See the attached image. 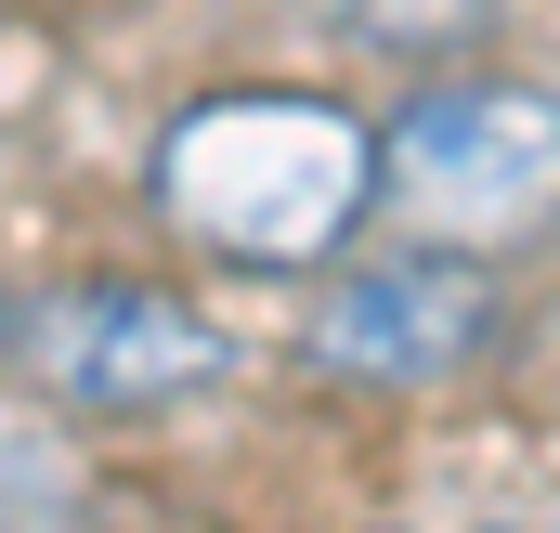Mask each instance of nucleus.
I'll use <instances>...</instances> for the list:
<instances>
[{
	"instance_id": "nucleus-4",
	"label": "nucleus",
	"mask_w": 560,
	"mask_h": 533,
	"mask_svg": "<svg viewBox=\"0 0 560 533\" xmlns=\"http://www.w3.org/2000/svg\"><path fill=\"white\" fill-rule=\"evenodd\" d=\"M13 365L66 403V416H170V403H196L235 365V339H222L183 286L92 273V286H66V299H26Z\"/></svg>"
},
{
	"instance_id": "nucleus-5",
	"label": "nucleus",
	"mask_w": 560,
	"mask_h": 533,
	"mask_svg": "<svg viewBox=\"0 0 560 533\" xmlns=\"http://www.w3.org/2000/svg\"><path fill=\"white\" fill-rule=\"evenodd\" d=\"M326 13V39H352V52H378V66H456V52H482L495 39V13L509 0H313Z\"/></svg>"
},
{
	"instance_id": "nucleus-1",
	"label": "nucleus",
	"mask_w": 560,
	"mask_h": 533,
	"mask_svg": "<svg viewBox=\"0 0 560 533\" xmlns=\"http://www.w3.org/2000/svg\"><path fill=\"white\" fill-rule=\"evenodd\" d=\"M378 196V143L326 92H209L156 143V209L235 273L339 261Z\"/></svg>"
},
{
	"instance_id": "nucleus-2",
	"label": "nucleus",
	"mask_w": 560,
	"mask_h": 533,
	"mask_svg": "<svg viewBox=\"0 0 560 533\" xmlns=\"http://www.w3.org/2000/svg\"><path fill=\"white\" fill-rule=\"evenodd\" d=\"M365 143H378L392 209L430 248H509L560 196V118H548L535 79H430V92H405V118L365 131Z\"/></svg>"
},
{
	"instance_id": "nucleus-6",
	"label": "nucleus",
	"mask_w": 560,
	"mask_h": 533,
	"mask_svg": "<svg viewBox=\"0 0 560 533\" xmlns=\"http://www.w3.org/2000/svg\"><path fill=\"white\" fill-rule=\"evenodd\" d=\"M13 325H26V299H13V286H0V365H13Z\"/></svg>"
},
{
	"instance_id": "nucleus-7",
	"label": "nucleus",
	"mask_w": 560,
	"mask_h": 533,
	"mask_svg": "<svg viewBox=\"0 0 560 533\" xmlns=\"http://www.w3.org/2000/svg\"><path fill=\"white\" fill-rule=\"evenodd\" d=\"M0 533H26V521H0Z\"/></svg>"
},
{
	"instance_id": "nucleus-3",
	"label": "nucleus",
	"mask_w": 560,
	"mask_h": 533,
	"mask_svg": "<svg viewBox=\"0 0 560 533\" xmlns=\"http://www.w3.org/2000/svg\"><path fill=\"white\" fill-rule=\"evenodd\" d=\"M495 339H509V286L469 261V248H430V235L326 273V299L300 312V352L326 378H365V391H443Z\"/></svg>"
}]
</instances>
